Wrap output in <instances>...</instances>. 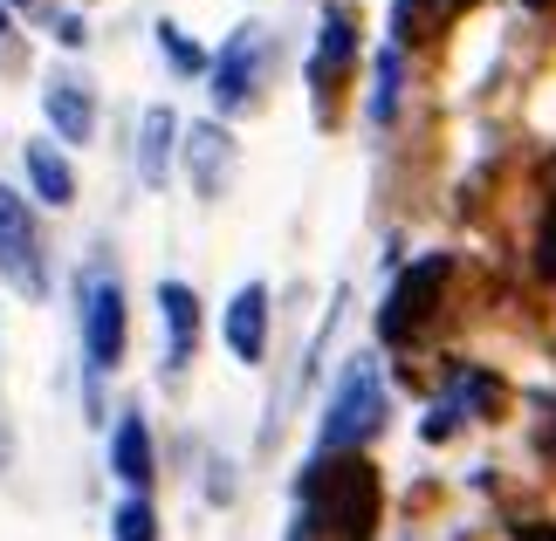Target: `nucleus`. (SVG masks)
<instances>
[{
    "label": "nucleus",
    "mask_w": 556,
    "mask_h": 541,
    "mask_svg": "<svg viewBox=\"0 0 556 541\" xmlns=\"http://www.w3.org/2000/svg\"><path fill=\"white\" fill-rule=\"evenodd\" d=\"M378 521V480L365 460H316L303 473V514L289 541H371Z\"/></svg>",
    "instance_id": "nucleus-1"
},
{
    "label": "nucleus",
    "mask_w": 556,
    "mask_h": 541,
    "mask_svg": "<svg viewBox=\"0 0 556 541\" xmlns=\"http://www.w3.org/2000/svg\"><path fill=\"white\" fill-rule=\"evenodd\" d=\"M384 425V377H378V357H351V371L337 377V398L324 411V431H316V452H357Z\"/></svg>",
    "instance_id": "nucleus-2"
},
{
    "label": "nucleus",
    "mask_w": 556,
    "mask_h": 541,
    "mask_svg": "<svg viewBox=\"0 0 556 541\" xmlns=\"http://www.w3.org/2000/svg\"><path fill=\"white\" fill-rule=\"evenodd\" d=\"M446 281H454V261H446V254H426V261H413V268L392 281V295H384L378 336H384V343H405L426 315H433V301H440Z\"/></svg>",
    "instance_id": "nucleus-3"
},
{
    "label": "nucleus",
    "mask_w": 556,
    "mask_h": 541,
    "mask_svg": "<svg viewBox=\"0 0 556 541\" xmlns=\"http://www.w3.org/2000/svg\"><path fill=\"white\" fill-rule=\"evenodd\" d=\"M83 350H90L97 377L124 357V288H117V274H103V268L83 274Z\"/></svg>",
    "instance_id": "nucleus-4"
},
{
    "label": "nucleus",
    "mask_w": 556,
    "mask_h": 541,
    "mask_svg": "<svg viewBox=\"0 0 556 541\" xmlns=\"http://www.w3.org/2000/svg\"><path fill=\"white\" fill-rule=\"evenodd\" d=\"M0 274H8L21 295H41V288H49V281H41L35 220H28V206H21V192H8V185H0Z\"/></svg>",
    "instance_id": "nucleus-5"
},
{
    "label": "nucleus",
    "mask_w": 556,
    "mask_h": 541,
    "mask_svg": "<svg viewBox=\"0 0 556 541\" xmlns=\"http://www.w3.org/2000/svg\"><path fill=\"white\" fill-rule=\"evenodd\" d=\"M262 55H268V35L262 28H233V41L220 49V62H213V103H220V117H233V111H248V103H254Z\"/></svg>",
    "instance_id": "nucleus-6"
},
{
    "label": "nucleus",
    "mask_w": 556,
    "mask_h": 541,
    "mask_svg": "<svg viewBox=\"0 0 556 541\" xmlns=\"http://www.w3.org/2000/svg\"><path fill=\"white\" fill-rule=\"evenodd\" d=\"M159 315H165V371L179 377L200 350V301H192L186 281H159Z\"/></svg>",
    "instance_id": "nucleus-7"
},
{
    "label": "nucleus",
    "mask_w": 556,
    "mask_h": 541,
    "mask_svg": "<svg viewBox=\"0 0 556 541\" xmlns=\"http://www.w3.org/2000/svg\"><path fill=\"white\" fill-rule=\"evenodd\" d=\"M41 111H49L55 138L90 144V131H97V96H90V82H83V76H55L49 90H41Z\"/></svg>",
    "instance_id": "nucleus-8"
},
{
    "label": "nucleus",
    "mask_w": 556,
    "mask_h": 541,
    "mask_svg": "<svg viewBox=\"0 0 556 541\" xmlns=\"http://www.w3.org/2000/svg\"><path fill=\"white\" fill-rule=\"evenodd\" d=\"M227 350L241 363H262V350H268V288L262 281H248V288L227 301Z\"/></svg>",
    "instance_id": "nucleus-9"
},
{
    "label": "nucleus",
    "mask_w": 556,
    "mask_h": 541,
    "mask_svg": "<svg viewBox=\"0 0 556 541\" xmlns=\"http://www.w3.org/2000/svg\"><path fill=\"white\" fill-rule=\"evenodd\" d=\"M351 49H357V28H351V14H344V8H330V14H324V35H316V62H309V82H316V96H330V82L344 76Z\"/></svg>",
    "instance_id": "nucleus-10"
},
{
    "label": "nucleus",
    "mask_w": 556,
    "mask_h": 541,
    "mask_svg": "<svg viewBox=\"0 0 556 541\" xmlns=\"http://www.w3.org/2000/svg\"><path fill=\"white\" fill-rule=\"evenodd\" d=\"M111 466H117V480L138 487V493H144V480H152V431H144L138 411L117 418V431H111Z\"/></svg>",
    "instance_id": "nucleus-11"
},
{
    "label": "nucleus",
    "mask_w": 556,
    "mask_h": 541,
    "mask_svg": "<svg viewBox=\"0 0 556 541\" xmlns=\"http://www.w3.org/2000/svg\"><path fill=\"white\" fill-rule=\"evenodd\" d=\"M173 138H179V117L165 111H144V138H138V171H144V185H165V158H173Z\"/></svg>",
    "instance_id": "nucleus-12"
},
{
    "label": "nucleus",
    "mask_w": 556,
    "mask_h": 541,
    "mask_svg": "<svg viewBox=\"0 0 556 541\" xmlns=\"http://www.w3.org/2000/svg\"><path fill=\"white\" fill-rule=\"evenodd\" d=\"M28 179H35V192H41L49 206H70V199H76V171L62 165L49 144H28Z\"/></svg>",
    "instance_id": "nucleus-13"
},
{
    "label": "nucleus",
    "mask_w": 556,
    "mask_h": 541,
    "mask_svg": "<svg viewBox=\"0 0 556 541\" xmlns=\"http://www.w3.org/2000/svg\"><path fill=\"white\" fill-rule=\"evenodd\" d=\"M186 151H192V179H200V192H220V171H227V138H220V124H200Z\"/></svg>",
    "instance_id": "nucleus-14"
},
{
    "label": "nucleus",
    "mask_w": 556,
    "mask_h": 541,
    "mask_svg": "<svg viewBox=\"0 0 556 541\" xmlns=\"http://www.w3.org/2000/svg\"><path fill=\"white\" fill-rule=\"evenodd\" d=\"M536 274L556 281V158L543 171V227H536Z\"/></svg>",
    "instance_id": "nucleus-15"
},
{
    "label": "nucleus",
    "mask_w": 556,
    "mask_h": 541,
    "mask_svg": "<svg viewBox=\"0 0 556 541\" xmlns=\"http://www.w3.org/2000/svg\"><path fill=\"white\" fill-rule=\"evenodd\" d=\"M460 8H475V0H399V14H392V28H399V41H413V21H454Z\"/></svg>",
    "instance_id": "nucleus-16"
},
{
    "label": "nucleus",
    "mask_w": 556,
    "mask_h": 541,
    "mask_svg": "<svg viewBox=\"0 0 556 541\" xmlns=\"http://www.w3.org/2000/svg\"><path fill=\"white\" fill-rule=\"evenodd\" d=\"M399 111V41L378 55V82H371V124H392Z\"/></svg>",
    "instance_id": "nucleus-17"
},
{
    "label": "nucleus",
    "mask_w": 556,
    "mask_h": 541,
    "mask_svg": "<svg viewBox=\"0 0 556 541\" xmlns=\"http://www.w3.org/2000/svg\"><path fill=\"white\" fill-rule=\"evenodd\" d=\"M117 541H159V521H152V501L131 493V501L117 507Z\"/></svg>",
    "instance_id": "nucleus-18"
},
{
    "label": "nucleus",
    "mask_w": 556,
    "mask_h": 541,
    "mask_svg": "<svg viewBox=\"0 0 556 541\" xmlns=\"http://www.w3.org/2000/svg\"><path fill=\"white\" fill-rule=\"evenodd\" d=\"M159 49L173 55V69H186V76H200V69H206V55L192 49V41H186V35L173 28V21H159Z\"/></svg>",
    "instance_id": "nucleus-19"
},
{
    "label": "nucleus",
    "mask_w": 556,
    "mask_h": 541,
    "mask_svg": "<svg viewBox=\"0 0 556 541\" xmlns=\"http://www.w3.org/2000/svg\"><path fill=\"white\" fill-rule=\"evenodd\" d=\"M522 541H556V528H522Z\"/></svg>",
    "instance_id": "nucleus-20"
},
{
    "label": "nucleus",
    "mask_w": 556,
    "mask_h": 541,
    "mask_svg": "<svg viewBox=\"0 0 556 541\" xmlns=\"http://www.w3.org/2000/svg\"><path fill=\"white\" fill-rule=\"evenodd\" d=\"M543 452H549V460H556V431H549V439H543Z\"/></svg>",
    "instance_id": "nucleus-21"
},
{
    "label": "nucleus",
    "mask_w": 556,
    "mask_h": 541,
    "mask_svg": "<svg viewBox=\"0 0 556 541\" xmlns=\"http://www.w3.org/2000/svg\"><path fill=\"white\" fill-rule=\"evenodd\" d=\"M0 35H8V8H0Z\"/></svg>",
    "instance_id": "nucleus-22"
},
{
    "label": "nucleus",
    "mask_w": 556,
    "mask_h": 541,
    "mask_svg": "<svg viewBox=\"0 0 556 541\" xmlns=\"http://www.w3.org/2000/svg\"><path fill=\"white\" fill-rule=\"evenodd\" d=\"M0 8H21V0H0Z\"/></svg>",
    "instance_id": "nucleus-23"
},
{
    "label": "nucleus",
    "mask_w": 556,
    "mask_h": 541,
    "mask_svg": "<svg viewBox=\"0 0 556 541\" xmlns=\"http://www.w3.org/2000/svg\"><path fill=\"white\" fill-rule=\"evenodd\" d=\"M529 8H543V0H529Z\"/></svg>",
    "instance_id": "nucleus-24"
}]
</instances>
